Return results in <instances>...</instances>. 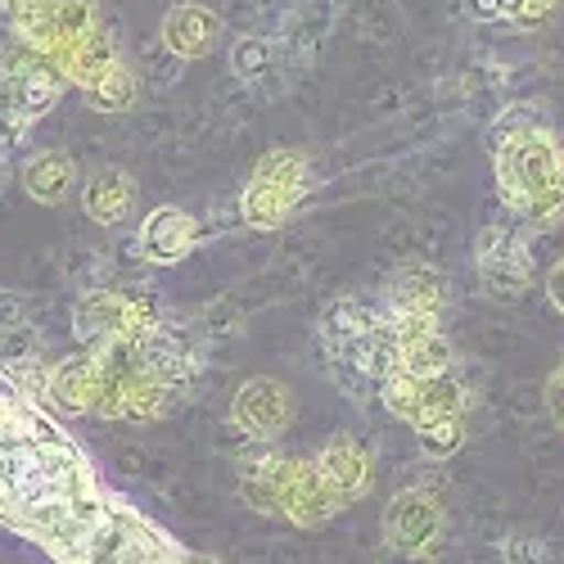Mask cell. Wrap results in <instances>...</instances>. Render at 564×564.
Here are the masks:
<instances>
[{
	"instance_id": "28",
	"label": "cell",
	"mask_w": 564,
	"mask_h": 564,
	"mask_svg": "<svg viewBox=\"0 0 564 564\" xmlns=\"http://www.w3.org/2000/svg\"><path fill=\"white\" fill-rule=\"evenodd\" d=\"M460 10L475 19V23H501V19H506L501 0H460Z\"/></svg>"
},
{
	"instance_id": "21",
	"label": "cell",
	"mask_w": 564,
	"mask_h": 564,
	"mask_svg": "<svg viewBox=\"0 0 564 564\" xmlns=\"http://www.w3.org/2000/svg\"><path fill=\"white\" fill-rule=\"evenodd\" d=\"M280 465H285V456L271 452V443H258V452L240 456V497L258 514H280Z\"/></svg>"
},
{
	"instance_id": "19",
	"label": "cell",
	"mask_w": 564,
	"mask_h": 564,
	"mask_svg": "<svg viewBox=\"0 0 564 564\" xmlns=\"http://www.w3.org/2000/svg\"><path fill=\"white\" fill-rule=\"evenodd\" d=\"M307 191L312 185H271V181H245V191H240V221L253 226V230H275V226H285L303 204H307Z\"/></svg>"
},
{
	"instance_id": "20",
	"label": "cell",
	"mask_w": 564,
	"mask_h": 564,
	"mask_svg": "<svg viewBox=\"0 0 564 564\" xmlns=\"http://www.w3.org/2000/svg\"><path fill=\"white\" fill-rule=\"evenodd\" d=\"M73 181H77V163L64 154V150H32L19 167V185H23V195L45 204V208H55L68 199L73 191Z\"/></svg>"
},
{
	"instance_id": "10",
	"label": "cell",
	"mask_w": 564,
	"mask_h": 564,
	"mask_svg": "<svg viewBox=\"0 0 564 564\" xmlns=\"http://www.w3.org/2000/svg\"><path fill=\"white\" fill-rule=\"evenodd\" d=\"M96 389H100V352H73L59 361H45L36 402L51 415H90L96 411Z\"/></svg>"
},
{
	"instance_id": "14",
	"label": "cell",
	"mask_w": 564,
	"mask_h": 564,
	"mask_svg": "<svg viewBox=\"0 0 564 564\" xmlns=\"http://www.w3.org/2000/svg\"><path fill=\"white\" fill-rule=\"evenodd\" d=\"M221 32H226L221 14L213 6H204V0H176L159 23V36L176 59H204L221 41Z\"/></svg>"
},
{
	"instance_id": "27",
	"label": "cell",
	"mask_w": 564,
	"mask_h": 564,
	"mask_svg": "<svg viewBox=\"0 0 564 564\" xmlns=\"http://www.w3.org/2000/svg\"><path fill=\"white\" fill-rule=\"evenodd\" d=\"M501 560L506 564H555V551L538 533H506L501 538Z\"/></svg>"
},
{
	"instance_id": "1",
	"label": "cell",
	"mask_w": 564,
	"mask_h": 564,
	"mask_svg": "<svg viewBox=\"0 0 564 564\" xmlns=\"http://www.w3.org/2000/svg\"><path fill=\"white\" fill-rule=\"evenodd\" d=\"M492 172L501 204L520 217L538 195L564 185V145L551 127L510 113L492 131Z\"/></svg>"
},
{
	"instance_id": "29",
	"label": "cell",
	"mask_w": 564,
	"mask_h": 564,
	"mask_svg": "<svg viewBox=\"0 0 564 564\" xmlns=\"http://www.w3.org/2000/svg\"><path fill=\"white\" fill-rule=\"evenodd\" d=\"M546 299H551L555 312H564V262H555V267L546 271Z\"/></svg>"
},
{
	"instance_id": "31",
	"label": "cell",
	"mask_w": 564,
	"mask_h": 564,
	"mask_svg": "<svg viewBox=\"0 0 564 564\" xmlns=\"http://www.w3.org/2000/svg\"><path fill=\"white\" fill-rule=\"evenodd\" d=\"M36 6H41V0H0V10H6V19H10V23H19V19H23V14H32Z\"/></svg>"
},
{
	"instance_id": "13",
	"label": "cell",
	"mask_w": 564,
	"mask_h": 564,
	"mask_svg": "<svg viewBox=\"0 0 564 564\" xmlns=\"http://www.w3.org/2000/svg\"><path fill=\"white\" fill-rule=\"evenodd\" d=\"M199 240H204L199 217H191L176 204H163V208H154L145 221H140L135 253L145 262H154V267H176V262H185L199 249Z\"/></svg>"
},
{
	"instance_id": "2",
	"label": "cell",
	"mask_w": 564,
	"mask_h": 564,
	"mask_svg": "<svg viewBox=\"0 0 564 564\" xmlns=\"http://www.w3.org/2000/svg\"><path fill=\"white\" fill-rule=\"evenodd\" d=\"M176 555L181 546L163 529H154L127 501L109 497L82 538L59 555V564H176Z\"/></svg>"
},
{
	"instance_id": "11",
	"label": "cell",
	"mask_w": 564,
	"mask_h": 564,
	"mask_svg": "<svg viewBox=\"0 0 564 564\" xmlns=\"http://www.w3.org/2000/svg\"><path fill=\"white\" fill-rule=\"evenodd\" d=\"M280 520H290L299 529H321L325 520H335L344 510L339 497L330 492V484L321 479L316 460H285L280 465Z\"/></svg>"
},
{
	"instance_id": "9",
	"label": "cell",
	"mask_w": 564,
	"mask_h": 564,
	"mask_svg": "<svg viewBox=\"0 0 564 564\" xmlns=\"http://www.w3.org/2000/svg\"><path fill=\"white\" fill-rule=\"evenodd\" d=\"M135 361H140V370L154 375V380H163L167 389H176L181 398L204 380V366H208L204 361V348L191 335H185V330L167 325V321H159L154 330L135 344Z\"/></svg>"
},
{
	"instance_id": "23",
	"label": "cell",
	"mask_w": 564,
	"mask_h": 564,
	"mask_svg": "<svg viewBox=\"0 0 564 564\" xmlns=\"http://www.w3.org/2000/svg\"><path fill=\"white\" fill-rule=\"evenodd\" d=\"M86 100H90V109H96V113H127V109H135V100H140L135 68L122 59L96 90H86Z\"/></svg>"
},
{
	"instance_id": "15",
	"label": "cell",
	"mask_w": 564,
	"mask_h": 564,
	"mask_svg": "<svg viewBox=\"0 0 564 564\" xmlns=\"http://www.w3.org/2000/svg\"><path fill=\"white\" fill-rule=\"evenodd\" d=\"M316 469H321V479L330 484V492L339 497V506L348 501H361L370 492V452L352 438V434H335V438H325L321 452H316Z\"/></svg>"
},
{
	"instance_id": "17",
	"label": "cell",
	"mask_w": 564,
	"mask_h": 564,
	"mask_svg": "<svg viewBox=\"0 0 564 564\" xmlns=\"http://www.w3.org/2000/svg\"><path fill=\"white\" fill-rule=\"evenodd\" d=\"M118 64H122V51H118V41L105 32V23L90 28L86 36H77V41L68 45V51L55 55V68L64 73L68 86L82 90V96H86V90H96Z\"/></svg>"
},
{
	"instance_id": "33",
	"label": "cell",
	"mask_w": 564,
	"mask_h": 564,
	"mask_svg": "<svg viewBox=\"0 0 564 564\" xmlns=\"http://www.w3.org/2000/svg\"><path fill=\"white\" fill-rule=\"evenodd\" d=\"M176 564H221V560H213V555H204V551H185V546H181Z\"/></svg>"
},
{
	"instance_id": "32",
	"label": "cell",
	"mask_w": 564,
	"mask_h": 564,
	"mask_svg": "<svg viewBox=\"0 0 564 564\" xmlns=\"http://www.w3.org/2000/svg\"><path fill=\"white\" fill-rule=\"evenodd\" d=\"M551 6H555V0H524V14H520V23H533V19H542Z\"/></svg>"
},
{
	"instance_id": "22",
	"label": "cell",
	"mask_w": 564,
	"mask_h": 564,
	"mask_svg": "<svg viewBox=\"0 0 564 564\" xmlns=\"http://www.w3.org/2000/svg\"><path fill=\"white\" fill-rule=\"evenodd\" d=\"M181 393L167 389L163 380H154V375L135 370V380L127 389V402H122V420H135V425H154V420H167L176 411Z\"/></svg>"
},
{
	"instance_id": "26",
	"label": "cell",
	"mask_w": 564,
	"mask_h": 564,
	"mask_svg": "<svg viewBox=\"0 0 564 564\" xmlns=\"http://www.w3.org/2000/svg\"><path fill=\"white\" fill-rule=\"evenodd\" d=\"M249 176L271 181V185H312V163L303 150H267Z\"/></svg>"
},
{
	"instance_id": "8",
	"label": "cell",
	"mask_w": 564,
	"mask_h": 564,
	"mask_svg": "<svg viewBox=\"0 0 564 564\" xmlns=\"http://www.w3.org/2000/svg\"><path fill=\"white\" fill-rule=\"evenodd\" d=\"M230 425L240 430L245 438H253V443H275L294 425L290 384L271 380V375H253V380H245L230 398Z\"/></svg>"
},
{
	"instance_id": "12",
	"label": "cell",
	"mask_w": 564,
	"mask_h": 564,
	"mask_svg": "<svg viewBox=\"0 0 564 564\" xmlns=\"http://www.w3.org/2000/svg\"><path fill=\"white\" fill-rule=\"evenodd\" d=\"M384 321H389V307L370 303V299H335L330 307H325L321 321H316V339H321L325 357H330V370L344 366L361 348V339L380 330Z\"/></svg>"
},
{
	"instance_id": "34",
	"label": "cell",
	"mask_w": 564,
	"mask_h": 564,
	"mask_svg": "<svg viewBox=\"0 0 564 564\" xmlns=\"http://www.w3.org/2000/svg\"><path fill=\"white\" fill-rule=\"evenodd\" d=\"M0 185H6V154H0Z\"/></svg>"
},
{
	"instance_id": "7",
	"label": "cell",
	"mask_w": 564,
	"mask_h": 564,
	"mask_svg": "<svg viewBox=\"0 0 564 564\" xmlns=\"http://www.w3.org/2000/svg\"><path fill=\"white\" fill-rule=\"evenodd\" d=\"M90 28H100V6L96 0H41L32 14L10 23V36L32 45L36 55L55 59L59 51H68L77 36H86Z\"/></svg>"
},
{
	"instance_id": "18",
	"label": "cell",
	"mask_w": 564,
	"mask_h": 564,
	"mask_svg": "<svg viewBox=\"0 0 564 564\" xmlns=\"http://www.w3.org/2000/svg\"><path fill=\"white\" fill-rule=\"evenodd\" d=\"M135 199H140V191H135L131 172H122V167H100V172H90L82 181V213L96 226L113 230V226L131 221Z\"/></svg>"
},
{
	"instance_id": "4",
	"label": "cell",
	"mask_w": 564,
	"mask_h": 564,
	"mask_svg": "<svg viewBox=\"0 0 564 564\" xmlns=\"http://www.w3.org/2000/svg\"><path fill=\"white\" fill-rule=\"evenodd\" d=\"M64 90H68V82L55 68V59L36 55L19 36H10L0 45V100L6 105L28 113L32 122H41V118H51V109L59 105Z\"/></svg>"
},
{
	"instance_id": "24",
	"label": "cell",
	"mask_w": 564,
	"mask_h": 564,
	"mask_svg": "<svg viewBox=\"0 0 564 564\" xmlns=\"http://www.w3.org/2000/svg\"><path fill=\"white\" fill-rule=\"evenodd\" d=\"M271 68H275V45H271V36L249 32V36H235V41H230V73L240 77V82H262Z\"/></svg>"
},
{
	"instance_id": "6",
	"label": "cell",
	"mask_w": 564,
	"mask_h": 564,
	"mask_svg": "<svg viewBox=\"0 0 564 564\" xmlns=\"http://www.w3.org/2000/svg\"><path fill=\"white\" fill-rule=\"evenodd\" d=\"M475 267H479V280H484V290L492 299L514 303L533 280V253H529L524 230L506 226V221L484 226L479 240H475Z\"/></svg>"
},
{
	"instance_id": "16",
	"label": "cell",
	"mask_w": 564,
	"mask_h": 564,
	"mask_svg": "<svg viewBox=\"0 0 564 564\" xmlns=\"http://www.w3.org/2000/svg\"><path fill=\"white\" fill-rule=\"evenodd\" d=\"M447 280H443V271H434V267H425V262H411V267H402L393 280H389V290H384V307L389 312H398V316H434V321H443V312H447Z\"/></svg>"
},
{
	"instance_id": "30",
	"label": "cell",
	"mask_w": 564,
	"mask_h": 564,
	"mask_svg": "<svg viewBox=\"0 0 564 564\" xmlns=\"http://www.w3.org/2000/svg\"><path fill=\"white\" fill-rule=\"evenodd\" d=\"M551 415H555V425H564V366L551 375Z\"/></svg>"
},
{
	"instance_id": "5",
	"label": "cell",
	"mask_w": 564,
	"mask_h": 564,
	"mask_svg": "<svg viewBox=\"0 0 564 564\" xmlns=\"http://www.w3.org/2000/svg\"><path fill=\"white\" fill-rule=\"evenodd\" d=\"M443 529H447V514L443 501L430 488H402L393 492V501L384 506V520H380V538L393 555L406 560H425L443 546Z\"/></svg>"
},
{
	"instance_id": "25",
	"label": "cell",
	"mask_w": 564,
	"mask_h": 564,
	"mask_svg": "<svg viewBox=\"0 0 564 564\" xmlns=\"http://www.w3.org/2000/svg\"><path fill=\"white\" fill-rule=\"evenodd\" d=\"M415 443L430 460H447L465 447V415H438V420H420Z\"/></svg>"
},
{
	"instance_id": "3",
	"label": "cell",
	"mask_w": 564,
	"mask_h": 564,
	"mask_svg": "<svg viewBox=\"0 0 564 564\" xmlns=\"http://www.w3.org/2000/svg\"><path fill=\"white\" fill-rule=\"evenodd\" d=\"M163 321L154 294L135 290H90L73 303V335L82 348L140 344Z\"/></svg>"
}]
</instances>
